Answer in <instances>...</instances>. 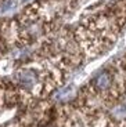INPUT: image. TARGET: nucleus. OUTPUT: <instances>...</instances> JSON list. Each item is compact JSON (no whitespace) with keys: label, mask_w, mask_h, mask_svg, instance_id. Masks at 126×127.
Instances as JSON below:
<instances>
[{"label":"nucleus","mask_w":126,"mask_h":127,"mask_svg":"<svg viewBox=\"0 0 126 127\" xmlns=\"http://www.w3.org/2000/svg\"><path fill=\"white\" fill-rule=\"evenodd\" d=\"M8 48L6 43V39H4V22H0V51Z\"/></svg>","instance_id":"f03ea898"},{"label":"nucleus","mask_w":126,"mask_h":127,"mask_svg":"<svg viewBox=\"0 0 126 127\" xmlns=\"http://www.w3.org/2000/svg\"><path fill=\"white\" fill-rule=\"evenodd\" d=\"M17 99H21V97H19V94L17 93V90L15 89L11 90L7 86H4V84L0 83V111H1L7 104L14 102V101H17Z\"/></svg>","instance_id":"f257e3e1"}]
</instances>
